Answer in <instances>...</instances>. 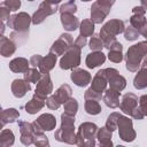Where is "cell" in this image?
<instances>
[{"label": "cell", "instance_id": "cell-1", "mask_svg": "<svg viewBox=\"0 0 147 147\" xmlns=\"http://www.w3.org/2000/svg\"><path fill=\"white\" fill-rule=\"evenodd\" d=\"M147 56V40L139 41L129 47L125 55V65L126 69L131 72H137L141 67V62Z\"/></svg>", "mask_w": 147, "mask_h": 147}, {"label": "cell", "instance_id": "cell-2", "mask_svg": "<svg viewBox=\"0 0 147 147\" xmlns=\"http://www.w3.org/2000/svg\"><path fill=\"white\" fill-rule=\"evenodd\" d=\"M124 30H125V25H124V22L122 20L114 18V20H109L107 23H105L100 30V33H99L101 40L103 41L105 47L107 49H109L110 46L115 41H117L116 36L123 33Z\"/></svg>", "mask_w": 147, "mask_h": 147}, {"label": "cell", "instance_id": "cell-3", "mask_svg": "<svg viewBox=\"0 0 147 147\" xmlns=\"http://www.w3.org/2000/svg\"><path fill=\"white\" fill-rule=\"evenodd\" d=\"M55 140L60 142H65L69 145L76 144L75 133V116H69L67 114L61 115V126L54 133Z\"/></svg>", "mask_w": 147, "mask_h": 147}, {"label": "cell", "instance_id": "cell-4", "mask_svg": "<svg viewBox=\"0 0 147 147\" xmlns=\"http://www.w3.org/2000/svg\"><path fill=\"white\" fill-rule=\"evenodd\" d=\"M98 126L91 122H84L79 125L76 133V145L78 147H95Z\"/></svg>", "mask_w": 147, "mask_h": 147}, {"label": "cell", "instance_id": "cell-5", "mask_svg": "<svg viewBox=\"0 0 147 147\" xmlns=\"http://www.w3.org/2000/svg\"><path fill=\"white\" fill-rule=\"evenodd\" d=\"M115 1L109 0H96L91 7V20L94 24H101L110 13V9Z\"/></svg>", "mask_w": 147, "mask_h": 147}, {"label": "cell", "instance_id": "cell-6", "mask_svg": "<svg viewBox=\"0 0 147 147\" xmlns=\"http://www.w3.org/2000/svg\"><path fill=\"white\" fill-rule=\"evenodd\" d=\"M59 3H60L59 0H57V1H42V2L39 5L38 9H37V10L33 13V15H32V23L36 24V25H37V24H40V23H42L48 16L55 14V13L59 10V8H57Z\"/></svg>", "mask_w": 147, "mask_h": 147}, {"label": "cell", "instance_id": "cell-7", "mask_svg": "<svg viewBox=\"0 0 147 147\" xmlns=\"http://www.w3.org/2000/svg\"><path fill=\"white\" fill-rule=\"evenodd\" d=\"M32 22V17L24 11H21L18 14L11 15L9 20L7 21L8 28L13 29L16 32L20 33H29V26Z\"/></svg>", "mask_w": 147, "mask_h": 147}, {"label": "cell", "instance_id": "cell-8", "mask_svg": "<svg viewBox=\"0 0 147 147\" xmlns=\"http://www.w3.org/2000/svg\"><path fill=\"white\" fill-rule=\"evenodd\" d=\"M80 54L82 49L75 45H72L61 57L60 60V68L63 70L76 69L80 64Z\"/></svg>", "mask_w": 147, "mask_h": 147}, {"label": "cell", "instance_id": "cell-9", "mask_svg": "<svg viewBox=\"0 0 147 147\" xmlns=\"http://www.w3.org/2000/svg\"><path fill=\"white\" fill-rule=\"evenodd\" d=\"M117 129H118L119 138L125 142H132L137 137V133L133 129L132 119L126 117V116L121 115V117L118 119Z\"/></svg>", "mask_w": 147, "mask_h": 147}, {"label": "cell", "instance_id": "cell-10", "mask_svg": "<svg viewBox=\"0 0 147 147\" xmlns=\"http://www.w3.org/2000/svg\"><path fill=\"white\" fill-rule=\"evenodd\" d=\"M74 39H72V36L70 33H62L54 42L53 45L51 46V49L49 52L55 54L56 56L59 55H63L74 44Z\"/></svg>", "mask_w": 147, "mask_h": 147}, {"label": "cell", "instance_id": "cell-11", "mask_svg": "<svg viewBox=\"0 0 147 147\" xmlns=\"http://www.w3.org/2000/svg\"><path fill=\"white\" fill-rule=\"evenodd\" d=\"M36 132H44V131H52L56 126V118L52 114H42L40 115L34 122H32Z\"/></svg>", "mask_w": 147, "mask_h": 147}, {"label": "cell", "instance_id": "cell-12", "mask_svg": "<svg viewBox=\"0 0 147 147\" xmlns=\"http://www.w3.org/2000/svg\"><path fill=\"white\" fill-rule=\"evenodd\" d=\"M107 78H108V84L110 85L109 88L116 90L118 92L123 91L126 86V79L119 75L118 70L114 69V68H106L105 69Z\"/></svg>", "mask_w": 147, "mask_h": 147}, {"label": "cell", "instance_id": "cell-13", "mask_svg": "<svg viewBox=\"0 0 147 147\" xmlns=\"http://www.w3.org/2000/svg\"><path fill=\"white\" fill-rule=\"evenodd\" d=\"M138 96L133 93H125L123 96H122V101H121V105H119V109L129 115V116H133V114L138 110Z\"/></svg>", "mask_w": 147, "mask_h": 147}, {"label": "cell", "instance_id": "cell-14", "mask_svg": "<svg viewBox=\"0 0 147 147\" xmlns=\"http://www.w3.org/2000/svg\"><path fill=\"white\" fill-rule=\"evenodd\" d=\"M53 91V83L51 79L49 74H42L40 80L37 83V87L34 91V94L38 95L41 99H47Z\"/></svg>", "mask_w": 147, "mask_h": 147}, {"label": "cell", "instance_id": "cell-15", "mask_svg": "<svg viewBox=\"0 0 147 147\" xmlns=\"http://www.w3.org/2000/svg\"><path fill=\"white\" fill-rule=\"evenodd\" d=\"M107 84H108V78H107L106 71H105V69H101L93 77V79L91 82V88L95 93L102 95L105 93V91H106Z\"/></svg>", "mask_w": 147, "mask_h": 147}, {"label": "cell", "instance_id": "cell-16", "mask_svg": "<svg viewBox=\"0 0 147 147\" xmlns=\"http://www.w3.org/2000/svg\"><path fill=\"white\" fill-rule=\"evenodd\" d=\"M70 78L74 82V84H76L79 87H85L92 82L91 74L88 71L84 70V69H80V68L74 69L72 72H71Z\"/></svg>", "mask_w": 147, "mask_h": 147}, {"label": "cell", "instance_id": "cell-17", "mask_svg": "<svg viewBox=\"0 0 147 147\" xmlns=\"http://www.w3.org/2000/svg\"><path fill=\"white\" fill-rule=\"evenodd\" d=\"M30 90V83L24 79H14L11 83V93L15 98H23Z\"/></svg>", "mask_w": 147, "mask_h": 147}, {"label": "cell", "instance_id": "cell-18", "mask_svg": "<svg viewBox=\"0 0 147 147\" xmlns=\"http://www.w3.org/2000/svg\"><path fill=\"white\" fill-rule=\"evenodd\" d=\"M119 95H121V92L116 91V90H113V88H108L105 91L103 95H102V100L103 102L106 103L107 107L111 108V109H115V108H118L121 102H119Z\"/></svg>", "mask_w": 147, "mask_h": 147}, {"label": "cell", "instance_id": "cell-19", "mask_svg": "<svg viewBox=\"0 0 147 147\" xmlns=\"http://www.w3.org/2000/svg\"><path fill=\"white\" fill-rule=\"evenodd\" d=\"M105 61H106V55L102 52H91L86 56L85 64L88 69H94V68L103 64Z\"/></svg>", "mask_w": 147, "mask_h": 147}, {"label": "cell", "instance_id": "cell-20", "mask_svg": "<svg viewBox=\"0 0 147 147\" xmlns=\"http://www.w3.org/2000/svg\"><path fill=\"white\" fill-rule=\"evenodd\" d=\"M45 105H46V100L45 99H41L38 95L33 94V96L31 98V100L28 101L26 105H25V111L28 114H31V115L37 114L39 110H41L44 108Z\"/></svg>", "mask_w": 147, "mask_h": 147}, {"label": "cell", "instance_id": "cell-21", "mask_svg": "<svg viewBox=\"0 0 147 147\" xmlns=\"http://www.w3.org/2000/svg\"><path fill=\"white\" fill-rule=\"evenodd\" d=\"M60 20H61V23H62L64 30H67L69 32L70 31H75L80 25L78 18L74 14H61Z\"/></svg>", "mask_w": 147, "mask_h": 147}, {"label": "cell", "instance_id": "cell-22", "mask_svg": "<svg viewBox=\"0 0 147 147\" xmlns=\"http://www.w3.org/2000/svg\"><path fill=\"white\" fill-rule=\"evenodd\" d=\"M16 51V44L10 40V38H7L5 36H1L0 38V54L3 57H8L13 55Z\"/></svg>", "mask_w": 147, "mask_h": 147}, {"label": "cell", "instance_id": "cell-23", "mask_svg": "<svg viewBox=\"0 0 147 147\" xmlns=\"http://www.w3.org/2000/svg\"><path fill=\"white\" fill-rule=\"evenodd\" d=\"M29 65H30V61H28L24 57H16L9 62V69L16 74H20V72L25 74L30 69Z\"/></svg>", "mask_w": 147, "mask_h": 147}, {"label": "cell", "instance_id": "cell-24", "mask_svg": "<svg viewBox=\"0 0 147 147\" xmlns=\"http://www.w3.org/2000/svg\"><path fill=\"white\" fill-rule=\"evenodd\" d=\"M56 60H57V56L49 52L46 56H42V60L39 65V71L41 74H49V71L55 67Z\"/></svg>", "mask_w": 147, "mask_h": 147}, {"label": "cell", "instance_id": "cell-25", "mask_svg": "<svg viewBox=\"0 0 147 147\" xmlns=\"http://www.w3.org/2000/svg\"><path fill=\"white\" fill-rule=\"evenodd\" d=\"M71 94H72V90H71V87H70L68 84H62V85L55 91V93H54L55 98L59 100V102H60L61 105H64L69 99H71V98H72Z\"/></svg>", "mask_w": 147, "mask_h": 147}, {"label": "cell", "instance_id": "cell-26", "mask_svg": "<svg viewBox=\"0 0 147 147\" xmlns=\"http://www.w3.org/2000/svg\"><path fill=\"white\" fill-rule=\"evenodd\" d=\"M18 117H20V113L17 109L15 108L3 109L1 111V125L5 126L8 123H14L16 119H18Z\"/></svg>", "mask_w": 147, "mask_h": 147}, {"label": "cell", "instance_id": "cell-27", "mask_svg": "<svg viewBox=\"0 0 147 147\" xmlns=\"http://www.w3.org/2000/svg\"><path fill=\"white\" fill-rule=\"evenodd\" d=\"M79 34L83 37H91L94 34V23L92 22V20H83L80 22L79 25Z\"/></svg>", "mask_w": 147, "mask_h": 147}, {"label": "cell", "instance_id": "cell-28", "mask_svg": "<svg viewBox=\"0 0 147 147\" xmlns=\"http://www.w3.org/2000/svg\"><path fill=\"white\" fill-rule=\"evenodd\" d=\"M133 86L137 90L147 87V69H140L133 79Z\"/></svg>", "mask_w": 147, "mask_h": 147}, {"label": "cell", "instance_id": "cell-29", "mask_svg": "<svg viewBox=\"0 0 147 147\" xmlns=\"http://www.w3.org/2000/svg\"><path fill=\"white\" fill-rule=\"evenodd\" d=\"M0 142L2 147H10L15 142V136L11 130L3 129L0 133Z\"/></svg>", "mask_w": 147, "mask_h": 147}, {"label": "cell", "instance_id": "cell-30", "mask_svg": "<svg viewBox=\"0 0 147 147\" xmlns=\"http://www.w3.org/2000/svg\"><path fill=\"white\" fill-rule=\"evenodd\" d=\"M102 110L98 100H85V111L90 115H98Z\"/></svg>", "mask_w": 147, "mask_h": 147}, {"label": "cell", "instance_id": "cell-31", "mask_svg": "<svg viewBox=\"0 0 147 147\" xmlns=\"http://www.w3.org/2000/svg\"><path fill=\"white\" fill-rule=\"evenodd\" d=\"M42 74L37 70V68H30L25 74H24V80H26L28 83H38L41 78Z\"/></svg>", "mask_w": 147, "mask_h": 147}, {"label": "cell", "instance_id": "cell-32", "mask_svg": "<svg viewBox=\"0 0 147 147\" xmlns=\"http://www.w3.org/2000/svg\"><path fill=\"white\" fill-rule=\"evenodd\" d=\"M88 47L92 52H102V48L105 47V45L99 34H93L91 37L88 41Z\"/></svg>", "mask_w": 147, "mask_h": 147}, {"label": "cell", "instance_id": "cell-33", "mask_svg": "<svg viewBox=\"0 0 147 147\" xmlns=\"http://www.w3.org/2000/svg\"><path fill=\"white\" fill-rule=\"evenodd\" d=\"M18 129H20L21 136H34L36 134L32 123H29L25 121H18Z\"/></svg>", "mask_w": 147, "mask_h": 147}, {"label": "cell", "instance_id": "cell-34", "mask_svg": "<svg viewBox=\"0 0 147 147\" xmlns=\"http://www.w3.org/2000/svg\"><path fill=\"white\" fill-rule=\"evenodd\" d=\"M63 107H64V114L69 116H75L78 110V102L75 98H71L63 105Z\"/></svg>", "mask_w": 147, "mask_h": 147}, {"label": "cell", "instance_id": "cell-35", "mask_svg": "<svg viewBox=\"0 0 147 147\" xmlns=\"http://www.w3.org/2000/svg\"><path fill=\"white\" fill-rule=\"evenodd\" d=\"M119 117H121V114H119V113H111V114L108 116V118H107V121H106V125H105V126H106L109 131L114 132V131L117 129Z\"/></svg>", "mask_w": 147, "mask_h": 147}, {"label": "cell", "instance_id": "cell-36", "mask_svg": "<svg viewBox=\"0 0 147 147\" xmlns=\"http://www.w3.org/2000/svg\"><path fill=\"white\" fill-rule=\"evenodd\" d=\"M111 131H109L106 126L101 127L96 132V138L99 140V144H105V142H109L111 141Z\"/></svg>", "mask_w": 147, "mask_h": 147}, {"label": "cell", "instance_id": "cell-37", "mask_svg": "<svg viewBox=\"0 0 147 147\" xmlns=\"http://www.w3.org/2000/svg\"><path fill=\"white\" fill-rule=\"evenodd\" d=\"M146 22H147V20L145 17V15H132L130 17V25L133 26L138 31L144 26V24Z\"/></svg>", "mask_w": 147, "mask_h": 147}, {"label": "cell", "instance_id": "cell-38", "mask_svg": "<svg viewBox=\"0 0 147 147\" xmlns=\"http://www.w3.org/2000/svg\"><path fill=\"white\" fill-rule=\"evenodd\" d=\"M33 145L36 147H49L48 138L44 134V132H36Z\"/></svg>", "mask_w": 147, "mask_h": 147}, {"label": "cell", "instance_id": "cell-39", "mask_svg": "<svg viewBox=\"0 0 147 147\" xmlns=\"http://www.w3.org/2000/svg\"><path fill=\"white\" fill-rule=\"evenodd\" d=\"M60 14H75L77 10V6L75 1H68L61 5V7L59 8Z\"/></svg>", "mask_w": 147, "mask_h": 147}, {"label": "cell", "instance_id": "cell-40", "mask_svg": "<svg viewBox=\"0 0 147 147\" xmlns=\"http://www.w3.org/2000/svg\"><path fill=\"white\" fill-rule=\"evenodd\" d=\"M124 38L126 39V40H129V41H133V40H136V39H138V37H139V32H138V30H136L133 26H131V25H129L127 28H125V30H124Z\"/></svg>", "mask_w": 147, "mask_h": 147}, {"label": "cell", "instance_id": "cell-41", "mask_svg": "<svg viewBox=\"0 0 147 147\" xmlns=\"http://www.w3.org/2000/svg\"><path fill=\"white\" fill-rule=\"evenodd\" d=\"M108 59L114 63H121L123 61V51H117V49L109 51Z\"/></svg>", "mask_w": 147, "mask_h": 147}, {"label": "cell", "instance_id": "cell-42", "mask_svg": "<svg viewBox=\"0 0 147 147\" xmlns=\"http://www.w3.org/2000/svg\"><path fill=\"white\" fill-rule=\"evenodd\" d=\"M28 36H29V33H20V32L13 31L10 33V40L20 46L21 44H23L25 41V39H23V38H28Z\"/></svg>", "mask_w": 147, "mask_h": 147}, {"label": "cell", "instance_id": "cell-43", "mask_svg": "<svg viewBox=\"0 0 147 147\" xmlns=\"http://www.w3.org/2000/svg\"><path fill=\"white\" fill-rule=\"evenodd\" d=\"M46 106H47L49 109H52V110H56V109L60 108L61 103H60L59 100L55 98V95L52 94V95H49V96L46 99Z\"/></svg>", "mask_w": 147, "mask_h": 147}, {"label": "cell", "instance_id": "cell-44", "mask_svg": "<svg viewBox=\"0 0 147 147\" xmlns=\"http://www.w3.org/2000/svg\"><path fill=\"white\" fill-rule=\"evenodd\" d=\"M1 6L7 7L10 11H16L21 7V1L20 0H7V1L1 2Z\"/></svg>", "mask_w": 147, "mask_h": 147}, {"label": "cell", "instance_id": "cell-45", "mask_svg": "<svg viewBox=\"0 0 147 147\" xmlns=\"http://www.w3.org/2000/svg\"><path fill=\"white\" fill-rule=\"evenodd\" d=\"M84 98H85V100H98V101H99V100L102 98V95L95 93V92L90 87V88H87V90L85 91Z\"/></svg>", "mask_w": 147, "mask_h": 147}, {"label": "cell", "instance_id": "cell-46", "mask_svg": "<svg viewBox=\"0 0 147 147\" xmlns=\"http://www.w3.org/2000/svg\"><path fill=\"white\" fill-rule=\"evenodd\" d=\"M139 109L144 114V116H147V94H144L139 98Z\"/></svg>", "mask_w": 147, "mask_h": 147}, {"label": "cell", "instance_id": "cell-47", "mask_svg": "<svg viewBox=\"0 0 147 147\" xmlns=\"http://www.w3.org/2000/svg\"><path fill=\"white\" fill-rule=\"evenodd\" d=\"M41 60H42V56L40 55V54H34V55H32L31 57H30V65H32V68H39V65H40V62H41Z\"/></svg>", "mask_w": 147, "mask_h": 147}, {"label": "cell", "instance_id": "cell-48", "mask_svg": "<svg viewBox=\"0 0 147 147\" xmlns=\"http://www.w3.org/2000/svg\"><path fill=\"white\" fill-rule=\"evenodd\" d=\"M9 9L5 6H1L0 7V21L1 22H5V21H8L9 20Z\"/></svg>", "mask_w": 147, "mask_h": 147}, {"label": "cell", "instance_id": "cell-49", "mask_svg": "<svg viewBox=\"0 0 147 147\" xmlns=\"http://www.w3.org/2000/svg\"><path fill=\"white\" fill-rule=\"evenodd\" d=\"M86 44H87L86 38L79 34V36L76 38V40H75V44H74V45H75V46H77V47H79V48L82 49V48H83V47H84Z\"/></svg>", "mask_w": 147, "mask_h": 147}, {"label": "cell", "instance_id": "cell-50", "mask_svg": "<svg viewBox=\"0 0 147 147\" xmlns=\"http://www.w3.org/2000/svg\"><path fill=\"white\" fill-rule=\"evenodd\" d=\"M132 13H133V15H145L146 10L141 6H136V7H133Z\"/></svg>", "mask_w": 147, "mask_h": 147}, {"label": "cell", "instance_id": "cell-51", "mask_svg": "<svg viewBox=\"0 0 147 147\" xmlns=\"http://www.w3.org/2000/svg\"><path fill=\"white\" fill-rule=\"evenodd\" d=\"M138 32H139V34H141L142 37H145V38L147 39V22L144 24V26H142Z\"/></svg>", "mask_w": 147, "mask_h": 147}, {"label": "cell", "instance_id": "cell-52", "mask_svg": "<svg viewBox=\"0 0 147 147\" xmlns=\"http://www.w3.org/2000/svg\"><path fill=\"white\" fill-rule=\"evenodd\" d=\"M100 147H114V146H113V141L105 142V144H100Z\"/></svg>", "mask_w": 147, "mask_h": 147}, {"label": "cell", "instance_id": "cell-53", "mask_svg": "<svg viewBox=\"0 0 147 147\" xmlns=\"http://www.w3.org/2000/svg\"><path fill=\"white\" fill-rule=\"evenodd\" d=\"M140 69H147V56L144 59L142 63H141V68Z\"/></svg>", "mask_w": 147, "mask_h": 147}, {"label": "cell", "instance_id": "cell-54", "mask_svg": "<svg viewBox=\"0 0 147 147\" xmlns=\"http://www.w3.org/2000/svg\"><path fill=\"white\" fill-rule=\"evenodd\" d=\"M140 6H141V7H142L145 10H147V0H141Z\"/></svg>", "mask_w": 147, "mask_h": 147}, {"label": "cell", "instance_id": "cell-55", "mask_svg": "<svg viewBox=\"0 0 147 147\" xmlns=\"http://www.w3.org/2000/svg\"><path fill=\"white\" fill-rule=\"evenodd\" d=\"M116 147H125V146H122V145H117Z\"/></svg>", "mask_w": 147, "mask_h": 147}]
</instances>
